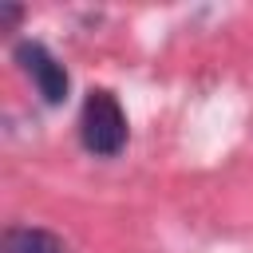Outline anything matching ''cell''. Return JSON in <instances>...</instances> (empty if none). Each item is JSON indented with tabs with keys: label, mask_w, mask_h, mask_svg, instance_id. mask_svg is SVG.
Wrapping results in <instances>:
<instances>
[{
	"label": "cell",
	"mask_w": 253,
	"mask_h": 253,
	"mask_svg": "<svg viewBox=\"0 0 253 253\" xmlns=\"http://www.w3.org/2000/svg\"><path fill=\"white\" fill-rule=\"evenodd\" d=\"M79 138L99 158H115L126 146V115L111 91H103V87L87 91L83 111H79Z\"/></svg>",
	"instance_id": "1"
},
{
	"label": "cell",
	"mask_w": 253,
	"mask_h": 253,
	"mask_svg": "<svg viewBox=\"0 0 253 253\" xmlns=\"http://www.w3.org/2000/svg\"><path fill=\"white\" fill-rule=\"evenodd\" d=\"M16 59H20V67L32 75V83H36V91L43 95V103L47 107H59L63 99H67V71H63V63L40 43V40H20L16 43Z\"/></svg>",
	"instance_id": "2"
},
{
	"label": "cell",
	"mask_w": 253,
	"mask_h": 253,
	"mask_svg": "<svg viewBox=\"0 0 253 253\" xmlns=\"http://www.w3.org/2000/svg\"><path fill=\"white\" fill-rule=\"evenodd\" d=\"M0 253H67L63 241L36 225H8L0 237Z\"/></svg>",
	"instance_id": "3"
},
{
	"label": "cell",
	"mask_w": 253,
	"mask_h": 253,
	"mask_svg": "<svg viewBox=\"0 0 253 253\" xmlns=\"http://www.w3.org/2000/svg\"><path fill=\"white\" fill-rule=\"evenodd\" d=\"M20 16H24V8H20V4H0V24H4V28H12Z\"/></svg>",
	"instance_id": "4"
}]
</instances>
